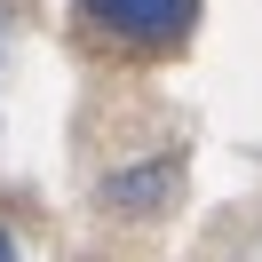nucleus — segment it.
Returning <instances> with one entry per match:
<instances>
[{
  "label": "nucleus",
  "instance_id": "f03ea898",
  "mask_svg": "<svg viewBox=\"0 0 262 262\" xmlns=\"http://www.w3.org/2000/svg\"><path fill=\"white\" fill-rule=\"evenodd\" d=\"M175 175H183V159L167 151V159H151V167H119L103 199H112L119 214H135V207H167V191H175Z\"/></svg>",
  "mask_w": 262,
  "mask_h": 262
},
{
  "label": "nucleus",
  "instance_id": "f257e3e1",
  "mask_svg": "<svg viewBox=\"0 0 262 262\" xmlns=\"http://www.w3.org/2000/svg\"><path fill=\"white\" fill-rule=\"evenodd\" d=\"M80 8H88L96 32H112L119 48H143V56L183 48L191 24H199V0H80Z\"/></svg>",
  "mask_w": 262,
  "mask_h": 262
},
{
  "label": "nucleus",
  "instance_id": "7ed1b4c3",
  "mask_svg": "<svg viewBox=\"0 0 262 262\" xmlns=\"http://www.w3.org/2000/svg\"><path fill=\"white\" fill-rule=\"evenodd\" d=\"M0 262H16V230H0Z\"/></svg>",
  "mask_w": 262,
  "mask_h": 262
}]
</instances>
